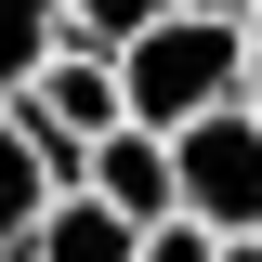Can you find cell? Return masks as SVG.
Wrapping results in <instances>:
<instances>
[{"label":"cell","instance_id":"obj_1","mask_svg":"<svg viewBox=\"0 0 262 262\" xmlns=\"http://www.w3.org/2000/svg\"><path fill=\"white\" fill-rule=\"evenodd\" d=\"M131 79V118L144 131H196L223 118V105H249V27H223V13H158V27L118 53Z\"/></svg>","mask_w":262,"mask_h":262},{"label":"cell","instance_id":"obj_2","mask_svg":"<svg viewBox=\"0 0 262 262\" xmlns=\"http://www.w3.org/2000/svg\"><path fill=\"white\" fill-rule=\"evenodd\" d=\"M170 158H184V223L262 236V105H223V118L170 131Z\"/></svg>","mask_w":262,"mask_h":262},{"label":"cell","instance_id":"obj_3","mask_svg":"<svg viewBox=\"0 0 262 262\" xmlns=\"http://www.w3.org/2000/svg\"><path fill=\"white\" fill-rule=\"evenodd\" d=\"M79 184H92V158L53 144L27 105H0V262H27V236L53 223V196H79Z\"/></svg>","mask_w":262,"mask_h":262},{"label":"cell","instance_id":"obj_4","mask_svg":"<svg viewBox=\"0 0 262 262\" xmlns=\"http://www.w3.org/2000/svg\"><path fill=\"white\" fill-rule=\"evenodd\" d=\"M13 105H27V118L53 131V144H79V158H92L105 131H131V79H118V53H92V39H66V53L39 66V79H27Z\"/></svg>","mask_w":262,"mask_h":262},{"label":"cell","instance_id":"obj_5","mask_svg":"<svg viewBox=\"0 0 262 262\" xmlns=\"http://www.w3.org/2000/svg\"><path fill=\"white\" fill-rule=\"evenodd\" d=\"M92 196L118 210V223H144V236L184 223V158H170V131H144V118L105 131V144H92Z\"/></svg>","mask_w":262,"mask_h":262},{"label":"cell","instance_id":"obj_6","mask_svg":"<svg viewBox=\"0 0 262 262\" xmlns=\"http://www.w3.org/2000/svg\"><path fill=\"white\" fill-rule=\"evenodd\" d=\"M27 262H144V223H118V210L79 184V196H53V223L27 236Z\"/></svg>","mask_w":262,"mask_h":262},{"label":"cell","instance_id":"obj_7","mask_svg":"<svg viewBox=\"0 0 262 262\" xmlns=\"http://www.w3.org/2000/svg\"><path fill=\"white\" fill-rule=\"evenodd\" d=\"M66 39H79V27H66V0H0V105L27 92V79L66 53Z\"/></svg>","mask_w":262,"mask_h":262},{"label":"cell","instance_id":"obj_8","mask_svg":"<svg viewBox=\"0 0 262 262\" xmlns=\"http://www.w3.org/2000/svg\"><path fill=\"white\" fill-rule=\"evenodd\" d=\"M158 13H184V0H66V27L92 39V53H131V39L158 27Z\"/></svg>","mask_w":262,"mask_h":262},{"label":"cell","instance_id":"obj_9","mask_svg":"<svg viewBox=\"0 0 262 262\" xmlns=\"http://www.w3.org/2000/svg\"><path fill=\"white\" fill-rule=\"evenodd\" d=\"M144 262H223V236H210V223H158V236H144Z\"/></svg>","mask_w":262,"mask_h":262},{"label":"cell","instance_id":"obj_10","mask_svg":"<svg viewBox=\"0 0 262 262\" xmlns=\"http://www.w3.org/2000/svg\"><path fill=\"white\" fill-rule=\"evenodd\" d=\"M184 13H223V27H249V13H262V0H184Z\"/></svg>","mask_w":262,"mask_h":262},{"label":"cell","instance_id":"obj_11","mask_svg":"<svg viewBox=\"0 0 262 262\" xmlns=\"http://www.w3.org/2000/svg\"><path fill=\"white\" fill-rule=\"evenodd\" d=\"M249 105H262V13H249Z\"/></svg>","mask_w":262,"mask_h":262},{"label":"cell","instance_id":"obj_12","mask_svg":"<svg viewBox=\"0 0 262 262\" xmlns=\"http://www.w3.org/2000/svg\"><path fill=\"white\" fill-rule=\"evenodd\" d=\"M223 262H262V236H223Z\"/></svg>","mask_w":262,"mask_h":262}]
</instances>
